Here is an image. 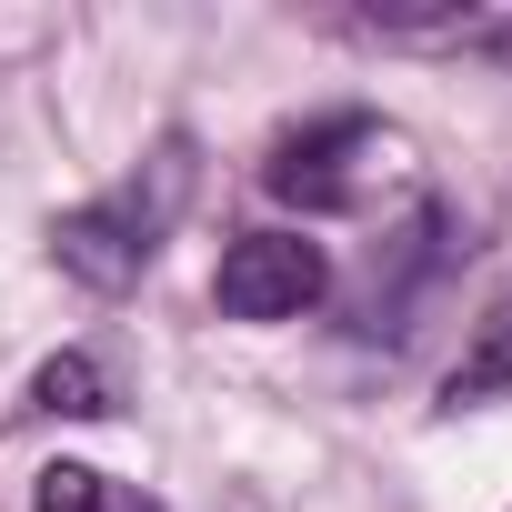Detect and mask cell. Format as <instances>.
Here are the masks:
<instances>
[{"label":"cell","mask_w":512,"mask_h":512,"mask_svg":"<svg viewBox=\"0 0 512 512\" xmlns=\"http://www.w3.org/2000/svg\"><path fill=\"white\" fill-rule=\"evenodd\" d=\"M181 201H191V141H161L131 181H111V191H91L81 211H61V231H51L61 272L91 282V292H131V282L151 272V251L171 241Z\"/></svg>","instance_id":"obj_1"},{"label":"cell","mask_w":512,"mask_h":512,"mask_svg":"<svg viewBox=\"0 0 512 512\" xmlns=\"http://www.w3.org/2000/svg\"><path fill=\"white\" fill-rule=\"evenodd\" d=\"M322 292H332V262L302 231H241L221 251V272H211V302L231 322H302Z\"/></svg>","instance_id":"obj_2"},{"label":"cell","mask_w":512,"mask_h":512,"mask_svg":"<svg viewBox=\"0 0 512 512\" xmlns=\"http://www.w3.org/2000/svg\"><path fill=\"white\" fill-rule=\"evenodd\" d=\"M372 161H392V131L362 121V111H332V121H312L302 141H282L262 181H272L282 201H302V211H342V201L372 191Z\"/></svg>","instance_id":"obj_3"},{"label":"cell","mask_w":512,"mask_h":512,"mask_svg":"<svg viewBox=\"0 0 512 512\" xmlns=\"http://www.w3.org/2000/svg\"><path fill=\"white\" fill-rule=\"evenodd\" d=\"M492 392H512V292L482 312L472 352H462V362H452V382H442V402H492Z\"/></svg>","instance_id":"obj_4"},{"label":"cell","mask_w":512,"mask_h":512,"mask_svg":"<svg viewBox=\"0 0 512 512\" xmlns=\"http://www.w3.org/2000/svg\"><path fill=\"white\" fill-rule=\"evenodd\" d=\"M31 512H161V502L121 492V482H111V472H91V462H51V472H41V492H31Z\"/></svg>","instance_id":"obj_5"},{"label":"cell","mask_w":512,"mask_h":512,"mask_svg":"<svg viewBox=\"0 0 512 512\" xmlns=\"http://www.w3.org/2000/svg\"><path fill=\"white\" fill-rule=\"evenodd\" d=\"M31 402H41V412H71V422H91V412H111V382H101V362H91V352H61V362L31 382Z\"/></svg>","instance_id":"obj_6"}]
</instances>
